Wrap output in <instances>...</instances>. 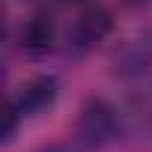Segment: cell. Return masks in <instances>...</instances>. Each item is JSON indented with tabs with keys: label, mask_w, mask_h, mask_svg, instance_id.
Segmentation results:
<instances>
[{
	"label": "cell",
	"mask_w": 152,
	"mask_h": 152,
	"mask_svg": "<svg viewBox=\"0 0 152 152\" xmlns=\"http://www.w3.org/2000/svg\"><path fill=\"white\" fill-rule=\"evenodd\" d=\"M57 96H60V84H57V78H51V75H42V78H33L30 84H24L18 99L6 110V137L15 134L18 119H30V116L45 113L57 102Z\"/></svg>",
	"instance_id": "1"
},
{
	"label": "cell",
	"mask_w": 152,
	"mask_h": 152,
	"mask_svg": "<svg viewBox=\"0 0 152 152\" xmlns=\"http://www.w3.org/2000/svg\"><path fill=\"white\" fill-rule=\"evenodd\" d=\"M119 128H122V119L104 102H90L78 116V137L90 149H104L107 143H113L119 137Z\"/></svg>",
	"instance_id": "2"
},
{
	"label": "cell",
	"mask_w": 152,
	"mask_h": 152,
	"mask_svg": "<svg viewBox=\"0 0 152 152\" xmlns=\"http://www.w3.org/2000/svg\"><path fill=\"white\" fill-rule=\"evenodd\" d=\"M110 27H113V18L104 6H87L69 30V45L75 51H90L110 33Z\"/></svg>",
	"instance_id": "3"
},
{
	"label": "cell",
	"mask_w": 152,
	"mask_h": 152,
	"mask_svg": "<svg viewBox=\"0 0 152 152\" xmlns=\"http://www.w3.org/2000/svg\"><path fill=\"white\" fill-rule=\"evenodd\" d=\"M122 119H125L128 131H131L143 146H152V81L131 93Z\"/></svg>",
	"instance_id": "4"
},
{
	"label": "cell",
	"mask_w": 152,
	"mask_h": 152,
	"mask_svg": "<svg viewBox=\"0 0 152 152\" xmlns=\"http://www.w3.org/2000/svg\"><path fill=\"white\" fill-rule=\"evenodd\" d=\"M21 48L33 57L48 54L54 48V21L48 15H33L24 27H21Z\"/></svg>",
	"instance_id": "5"
},
{
	"label": "cell",
	"mask_w": 152,
	"mask_h": 152,
	"mask_svg": "<svg viewBox=\"0 0 152 152\" xmlns=\"http://www.w3.org/2000/svg\"><path fill=\"white\" fill-rule=\"evenodd\" d=\"M39 152H78V149H72L69 143H51V146H42Z\"/></svg>",
	"instance_id": "6"
}]
</instances>
